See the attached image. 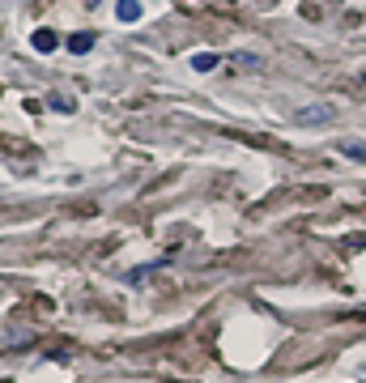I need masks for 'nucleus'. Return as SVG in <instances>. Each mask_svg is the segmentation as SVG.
<instances>
[{"label": "nucleus", "mask_w": 366, "mask_h": 383, "mask_svg": "<svg viewBox=\"0 0 366 383\" xmlns=\"http://www.w3.org/2000/svg\"><path fill=\"white\" fill-rule=\"evenodd\" d=\"M332 120H337V106H332V102L298 106V116H294V124H307V128H324V124H332Z\"/></svg>", "instance_id": "nucleus-1"}, {"label": "nucleus", "mask_w": 366, "mask_h": 383, "mask_svg": "<svg viewBox=\"0 0 366 383\" xmlns=\"http://www.w3.org/2000/svg\"><path fill=\"white\" fill-rule=\"evenodd\" d=\"M115 18L120 22H136L141 18V0H115Z\"/></svg>", "instance_id": "nucleus-2"}, {"label": "nucleus", "mask_w": 366, "mask_h": 383, "mask_svg": "<svg viewBox=\"0 0 366 383\" xmlns=\"http://www.w3.org/2000/svg\"><path fill=\"white\" fill-rule=\"evenodd\" d=\"M30 43H34V51H56V43H60V39L51 34V30H34V39H30Z\"/></svg>", "instance_id": "nucleus-3"}, {"label": "nucleus", "mask_w": 366, "mask_h": 383, "mask_svg": "<svg viewBox=\"0 0 366 383\" xmlns=\"http://www.w3.org/2000/svg\"><path fill=\"white\" fill-rule=\"evenodd\" d=\"M158 268H167V260H153V264H145V268H132V272H128V281L136 286V281H145V277H153V272H158Z\"/></svg>", "instance_id": "nucleus-4"}, {"label": "nucleus", "mask_w": 366, "mask_h": 383, "mask_svg": "<svg viewBox=\"0 0 366 383\" xmlns=\"http://www.w3.org/2000/svg\"><path fill=\"white\" fill-rule=\"evenodd\" d=\"M218 60L222 56H213V51H200V56H192V69L196 73H209V69H218Z\"/></svg>", "instance_id": "nucleus-5"}, {"label": "nucleus", "mask_w": 366, "mask_h": 383, "mask_svg": "<svg viewBox=\"0 0 366 383\" xmlns=\"http://www.w3.org/2000/svg\"><path fill=\"white\" fill-rule=\"evenodd\" d=\"M90 47H94V34H73V39H69V51H73V56H85Z\"/></svg>", "instance_id": "nucleus-6"}, {"label": "nucleus", "mask_w": 366, "mask_h": 383, "mask_svg": "<svg viewBox=\"0 0 366 383\" xmlns=\"http://www.w3.org/2000/svg\"><path fill=\"white\" fill-rule=\"evenodd\" d=\"M341 153H345V158H358V162H366V145H353V141H349V145H341Z\"/></svg>", "instance_id": "nucleus-7"}, {"label": "nucleus", "mask_w": 366, "mask_h": 383, "mask_svg": "<svg viewBox=\"0 0 366 383\" xmlns=\"http://www.w3.org/2000/svg\"><path fill=\"white\" fill-rule=\"evenodd\" d=\"M234 60H239V64H247V69H260V64H265V60H260V56H243V51H239Z\"/></svg>", "instance_id": "nucleus-8"}]
</instances>
